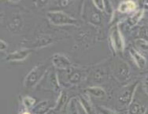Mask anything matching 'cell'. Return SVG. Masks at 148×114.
<instances>
[{
    "label": "cell",
    "mask_w": 148,
    "mask_h": 114,
    "mask_svg": "<svg viewBox=\"0 0 148 114\" xmlns=\"http://www.w3.org/2000/svg\"><path fill=\"white\" fill-rule=\"evenodd\" d=\"M79 100H80V105L84 109V111L87 114H96L95 109L94 106H92L91 102L90 101L88 98L87 97V95H83L80 94L79 96Z\"/></svg>",
    "instance_id": "cell-7"
},
{
    "label": "cell",
    "mask_w": 148,
    "mask_h": 114,
    "mask_svg": "<svg viewBox=\"0 0 148 114\" xmlns=\"http://www.w3.org/2000/svg\"><path fill=\"white\" fill-rule=\"evenodd\" d=\"M131 54L132 55V57H133L134 60L137 64V66L141 68L145 67L146 65H147V61H146L143 56H142L141 54H139L138 52L136 51L133 49L131 50Z\"/></svg>",
    "instance_id": "cell-11"
},
{
    "label": "cell",
    "mask_w": 148,
    "mask_h": 114,
    "mask_svg": "<svg viewBox=\"0 0 148 114\" xmlns=\"http://www.w3.org/2000/svg\"><path fill=\"white\" fill-rule=\"evenodd\" d=\"M66 98H67V95L65 94L64 92H62L60 94V96L58 97V100L57 101V102L55 103L54 106V109L56 110H60L62 108L63 106H65V104L66 102Z\"/></svg>",
    "instance_id": "cell-15"
},
{
    "label": "cell",
    "mask_w": 148,
    "mask_h": 114,
    "mask_svg": "<svg viewBox=\"0 0 148 114\" xmlns=\"http://www.w3.org/2000/svg\"><path fill=\"white\" fill-rule=\"evenodd\" d=\"M53 108H54L53 102L42 101L32 107V112L33 114H47Z\"/></svg>",
    "instance_id": "cell-4"
},
{
    "label": "cell",
    "mask_w": 148,
    "mask_h": 114,
    "mask_svg": "<svg viewBox=\"0 0 148 114\" xmlns=\"http://www.w3.org/2000/svg\"><path fill=\"white\" fill-rule=\"evenodd\" d=\"M47 17L50 21L55 25H77V20L62 11L49 12Z\"/></svg>",
    "instance_id": "cell-2"
},
{
    "label": "cell",
    "mask_w": 148,
    "mask_h": 114,
    "mask_svg": "<svg viewBox=\"0 0 148 114\" xmlns=\"http://www.w3.org/2000/svg\"><path fill=\"white\" fill-rule=\"evenodd\" d=\"M99 111L101 114H117L115 112L112 111L110 109H109L105 107H99Z\"/></svg>",
    "instance_id": "cell-23"
},
{
    "label": "cell",
    "mask_w": 148,
    "mask_h": 114,
    "mask_svg": "<svg viewBox=\"0 0 148 114\" xmlns=\"http://www.w3.org/2000/svg\"><path fill=\"white\" fill-rule=\"evenodd\" d=\"M138 83H134L130 84L129 86H127L126 87L123 89L121 94L118 95L117 101L121 106H129L132 102L133 101V95L135 93V91L136 89V87Z\"/></svg>",
    "instance_id": "cell-3"
},
{
    "label": "cell",
    "mask_w": 148,
    "mask_h": 114,
    "mask_svg": "<svg viewBox=\"0 0 148 114\" xmlns=\"http://www.w3.org/2000/svg\"><path fill=\"white\" fill-rule=\"evenodd\" d=\"M80 78H81V76H80V72H74L69 76V81L72 83H77L80 81Z\"/></svg>",
    "instance_id": "cell-20"
},
{
    "label": "cell",
    "mask_w": 148,
    "mask_h": 114,
    "mask_svg": "<svg viewBox=\"0 0 148 114\" xmlns=\"http://www.w3.org/2000/svg\"><path fill=\"white\" fill-rule=\"evenodd\" d=\"M140 36H142L144 40L148 39V27L144 26L141 30H140Z\"/></svg>",
    "instance_id": "cell-24"
},
{
    "label": "cell",
    "mask_w": 148,
    "mask_h": 114,
    "mask_svg": "<svg viewBox=\"0 0 148 114\" xmlns=\"http://www.w3.org/2000/svg\"><path fill=\"white\" fill-rule=\"evenodd\" d=\"M110 38L112 43L117 50H122L123 49V40L121 35L120 34V31L117 29V26H114L110 31Z\"/></svg>",
    "instance_id": "cell-6"
},
{
    "label": "cell",
    "mask_w": 148,
    "mask_h": 114,
    "mask_svg": "<svg viewBox=\"0 0 148 114\" xmlns=\"http://www.w3.org/2000/svg\"><path fill=\"white\" fill-rule=\"evenodd\" d=\"M22 103L26 108H32V106H35L36 99L34 98L30 97V96H26V97L23 98Z\"/></svg>",
    "instance_id": "cell-18"
},
{
    "label": "cell",
    "mask_w": 148,
    "mask_h": 114,
    "mask_svg": "<svg viewBox=\"0 0 148 114\" xmlns=\"http://www.w3.org/2000/svg\"><path fill=\"white\" fill-rule=\"evenodd\" d=\"M91 22L94 23V24H95V25H97V24H99L100 22L99 14H97V13H94L93 14L91 15Z\"/></svg>",
    "instance_id": "cell-22"
},
{
    "label": "cell",
    "mask_w": 148,
    "mask_h": 114,
    "mask_svg": "<svg viewBox=\"0 0 148 114\" xmlns=\"http://www.w3.org/2000/svg\"><path fill=\"white\" fill-rule=\"evenodd\" d=\"M22 114H31L30 113H29V112H25V113H23Z\"/></svg>",
    "instance_id": "cell-27"
},
{
    "label": "cell",
    "mask_w": 148,
    "mask_h": 114,
    "mask_svg": "<svg viewBox=\"0 0 148 114\" xmlns=\"http://www.w3.org/2000/svg\"><path fill=\"white\" fill-rule=\"evenodd\" d=\"M66 113L67 114H79L77 109V98L76 97L69 101L66 106Z\"/></svg>",
    "instance_id": "cell-12"
},
{
    "label": "cell",
    "mask_w": 148,
    "mask_h": 114,
    "mask_svg": "<svg viewBox=\"0 0 148 114\" xmlns=\"http://www.w3.org/2000/svg\"><path fill=\"white\" fill-rule=\"evenodd\" d=\"M94 3L95 4V6L98 7L99 9H100V10H103V1H101V0H99V1H94Z\"/></svg>",
    "instance_id": "cell-25"
},
{
    "label": "cell",
    "mask_w": 148,
    "mask_h": 114,
    "mask_svg": "<svg viewBox=\"0 0 148 114\" xmlns=\"http://www.w3.org/2000/svg\"><path fill=\"white\" fill-rule=\"evenodd\" d=\"M135 9H136V4L132 1H128V2H125V3H121V5L120 6V11H131Z\"/></svg>",
    "instance_id": "cell-16"
},
{
    "label": "cell",
    "mask_w": 148,
    "mask_h": 114,
    "mask_svg": "<svg viewBox=\"0 0 148 114\" xmlns=\"http://www.w3.org/2000/svg\"><path fill=\"white\" fill-rule=\"evenodd\" d=\"M146 111L145 106L136 100H134L128 106L127 114H144Z\"/></svg>",
    "instance_id": "cell-8"
},
{
    "label": "cell",
    "mask_w": 148,
    "mask_h": 114,
    "mask_svg": "<svg viewBox=\"0 0 148 114\" xmlns=\"http://www.w3.org/2000/svg\"><path fill=\"white\" fill-rule=\"evenodd\" d=\"M31 53L30 50H21L19 51H16L10 54L6 57L7 61H21L25 59Z\"/></svg>",
    "instance_id": "cell-9"
},
{
    "label": "cell",
    "mask_w": 148,
    "mask_h": 114,
    "mask_svg": "<svg viewBox=\"0 0 148 114\" xmlns=\"http://www.w3.org/2000/svg\"><path fill=\"white\" fill-rule=\"evenodd\" d=\"M143 15V11H139L137 12L136 14H135L133 16H131V17H129L128 19V24L129 25L132 27L135 25H136L138 21L140 20V19L141 18Z\"/></svg>",
    "instance_id": "cell-17"
},
{
    "label": "cell",
    "mask_w": 148,
    "mask_h": 114,
    "mask_svg": "<svg viewBox=\"0 0 148 114\" xmlns=\"http://www.w3.org/2000/svg\"><path fill=\"white\" fill-rule=\"evenodd\" d=\"M87 91L88 92L89 94L96 98H103L106 95L105 91L103 88H101L99 87H91L87 89Z\"/></svg>",
    "instance_id": "cell-13"
},
{
    "label": "cell",
    "mask_w": 148,
    "mask_h": 114,
    "mask_svg": "<svg viewBox=\"0 0 148 114\" xmlns=\"http://www.w3.org/2000/svg\"><path fill=\"white\" fill-rule=\"evenodd\" d=\"M0 43H1V51H4V50L7 47L6 43H5L3 40H1V41H0Z\"/></svg>",
    "instance_id": "cell-26"
},
{
    "label": "cell",
    "mask_w": 148,
    "mask_h": 114,
    "mask_svg": "<svg viewBox=\"0 0 148 114\" xmlns=\"http://www.w3.org/2000/svg\"><path fill=\"white\" fill-rule=\"evenodd\" d=\"M47 68V66L45 64H39L35 66L26 76L24 81V86L26 88H32L35 85H36L40 79L44 76Z\"/></svg>",
    "instance_id": "cell-1"
},
{
    "label": "cell",
    "mask_w": 148,
    "mask_h": 114,
    "mask_svg": "<svg viewBox=\"0 0 148 114\" xmlns=\"http://www.w3.org/2000/svg\"><path fill=\"white\" fill-rule=\"evenodd\" d=\"M52 63L56 68L66 69L70 66V61L62 54H54L52 57Z\"/></svg>",
    "instance_id": "cell-5"
},
{
    "label": "cell",
    "mask_w": 148,
    "mask_h": 114,
    "mask_svg": "<svg viewBox=\"0 0 148 114\" xmlns=\"http://www.w3.org/2000/svg\"><path fill=\"white\" fill-rule=\"evenodd\" d=\"M21 25H22V21H21V17L18 15H15L12 17L10 21L9 28L13 32H17L21 28Z\"/></svg>",
    "instance_id": "cell-10"
},
{
    "label": "cell",
    "mask_w": 148,
    "mask_h": 114,
    "mask_svg": "<svg viewBox=\"0 0 148 114\" xmlns=\"http://www.w3.org/2000/svg\"><path fill=\"white\" fill-rule=\"evenodd\" d=\"M122 68H121V71H118L119 73L120 78H121L122 80H127L128 76L129 75V68H128V66H126L125 64H123L122 65Z\"/></svg>",
    "instance_id": "cell-19"
},
{
    "label": "cell",
    "mask_w": 148,
    "mask_h": 114,
    "mask_svg": "<svg viewBox=\"0 0 148 114\" xmlns=\"http://www.w3.org/2000/svg\"><path fill=\"white\" fill-rule=\"evenodd\" d=\"M136 45L140 47L142 51H148V43L147 41L145 40H136Z\"/></svg>",
    "instance_id": "cell-21"
},
{
    "label": "cell",
    "mask_w": 148,
    "mask_h": 114,
    "mask_svg": "<svg viewBox=\"0 0 148 114\" xmlns=\"http://www.w3.org/2000/svg\"><path fill=\"white\" fill-rule=\"evenodd\" d=\"M49 84L51 86V87L54 92L58 93L60 91V86L58 83V80L57 76L55 73H51L50 75V76L48 78Z\"/></svg>",
    "instance_id": "cell-14"
}]
</instances>
